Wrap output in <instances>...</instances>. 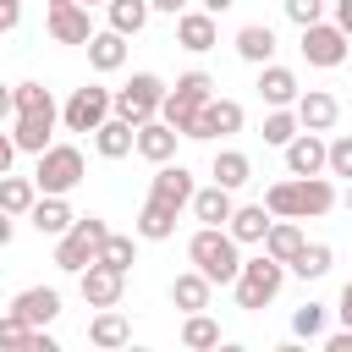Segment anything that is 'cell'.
Here are the masks:
<instances>
[{
  "instance_id": "cell-1",
  "label": "cell",
  "mask_w": 352,
  "mask_h": 352,
  "mask_svg": "<svg viewBox=\"0 0 352 352\" xmlns=\"http://www.w3.org/2000/svg\"><path fill=\"white\" fill-rule=\"evenodd\" d=\"M264 209L275 220H314V214L336 209V187H330V176H292L264 192Z\"/></svg>"
},
{
  "instance_id": "cell-2",
  "label": "cell",
  "mask_w": 352,
  "mask_h": 352,
  "mask_svg": "<svg viewBox=\"0 0 352 352\" xmlns=\"http://www.w3.org/2000/svg\"><path fill=\"white\" fill-rule=\"evenodd\" d=\"M242 242L226 231V226H198L192 236H187V258L214 280V286H231L236 280V270H242V253H236Z\"/></svg>"
},
{
  "instance_id": "cell-3",
  "label": "cell",
  "mask_w": 352,
  "mask_h": 352,
  "mask_svg": "<svg viewBox=\"0 0 352 352\" xmlns=\"http://www.w3.org/2000/svg\"><path fill=\"white\" fill-rule=\"evenodd\" d=\"M280 286H286V264H280V258H270V253L242 258V270H236V280H231L236 308H248V314H258L264 302H275V297H280Z\"/></svg>"
},
{
  "instance_id": "cell-4",
  "label": "cell",
  "mask_w": 352,
  "mask_h": 352,
  "mask_svg": "<svg viewBox=\"0 0 352 352\" xmlns=\"http://www.w3.org/2000/svg\"><path fill=\"white\" fill-rule=\"evenodd\" d=\"M104 236H110V226H104L99 214H77V220H72V231H66V236H55V264H60L66 275H82V270L99 258Z\"/></svg>"
},
{
  "instance_id": "cell-5",
  "label": "cell",
  "mask_w": 352,
  "mask_h": 352,
  "mask_svg": "<svg viewBox=\"0 0 352 352\" xmlns=\"http://www.w3.org/2000/svg\"><path fill=\"white\" fill-rule=\"evenodd\" d=\"M82 176H88V165H82V148L77 143H50L44 154H38V170H33V182H38V192H72V187H82Z\"/></svg>"
},
{
  "instance_id": "cell-6",
  "label": "cell",
  "mask_w": 352,
  "mask_h": 352,
  "mask_svg": "<svg viewBox=\"0 0 352 352\" xmlns=\"http://www.w3.org/2000/svg\"><path fill=\"white\" fill-rule=\"evenodd\" d=\"M104 116H116V94H110V88H99V82L72 88V99L60 104V126H66V132H94Z\"/></svg>"
},
{
  "instance_id": "cell-7",
  "label": "cell",
  "mask_w": 352,
  "mask_h": 352,
  "mask_svg": "<svg viewBox=\"0 0 352 352\" xmlns=\"http://www.w3.org/2000/svg\"><path fill=\"white\" fill-rule=\"evenodd\" d=\"M160 104H165V82L154 72H132V82L116 88V116H126L132 126H143L148 116H160Z\"/></svg>"
},
{
  "instance_id": "cell-8",
  "label": "cell",
  "mask_w": 352,
  "mask_h": 352,
  "mask_svg": "<svg viewBox=\"0 0 352 352\" xmlns=\"http://www.w3.org/2000/svg\"><path fill=\"white\" fill-rule=\"evenodd\" d=\"M297 50H302V60H308V66H324V72H330V66H341V60L352 55V38H346L336 22H308Z\"/></svg>"
},
{
  "instance_id": "cell-9",
  "label": "cell",
  "mask_w": 352,
  "mask_h": 352,
  "mask_svg": "<svg viewBox=\"0 0 352 352\" xmlns=\"http://www.w3.org/2000/svg\"><path fill=\"white\" fill-rule=\"evenodd\" d=\"M330 170V143H324V132H297L292 143H286V176H324Z\"/></svg>"
},
{
  "instance_id": "cell-10",
  "label": "cell",
  "mask_w": 352,
  "mask_h": 352,
  "mask_svg": "<svg viewBox=\"0 0 352 352\" xmlns=\"http://www.w3.org/2000/svg\"><path fill=\"white\" fill-rule=\"evenodd\" d=\"M44 28H50L55 44H88V38H94V16H88L82 0H60V6H50Z\"/></svg>"
},
{
  "instance_id": "cell-11",
  "label": "cell",
  "mask_w": 352,
  "mask_h": 352,
  "mask_svg": "<svg viewBox=\"0 0 352 352\" xmlns=\"http://www.w3.org/2000/svg\"><path fill=\"white\" fill-rule=\"evenodd\" d=\"M77 292H82V302H88V308H116V302H121V292H126V275L94 258V264L77 275Z\"/></svg>"
},
{
  "instance_id": "cell-12",
  "label": "cell",
  "mask_w": 352,
  "mask_h": 352,
  "mask_svg": "<svg viewBox=\"0 0 352 352\" xmlns=\"http://www.w3.org/2000/svg\"><path fill=\"white\" fill-rule=\"evenodd\" d=\"M242 121H248L242 104L214 94V99H204V110H198V132H192V138H198V143H209V138H231V132H242Z\"/></svg>"
},
{
  "instance_id": "cell-13",
  "label": "cell",
  "mask_w": 352,
  "mask_h": 352,
  "mask_svg": "<svg viewBox=\"0 0 352 352\" xmlns=\"http://www.w3.org/2000/svg\"><path fill=\"white\" fill-rule=\"evenodd\" d=\"M192 192H198V182H192V170L187 165H154V182H148V198H160V204H170V209H187L192 204Z\"/></svg>"
},
{
  "instance_id": "cell-14",
  "label": "cell",
  "mask_w": 352,
  "mask_h": 352,
  "mask_svg": "<svg viewBox=\"0 0 352 352\" xmlns=\"http://www.w3.org/2000/svg\"><path fill=\"white\" fill-rule=\"evenodd\" d=\"M55 121H60V110H33V116H16V121H11L16 148H22V154H44V148L55 143Z\"/></svg>"
},
{
  "instance_id": "cell-15",
  "label": "cell",
  "mask_w": 352,
  "mask_h": 352,
  "mask_svg": "<svg viewBox=\"0 0 352 352\" xmlns=\"http://www.w3.org/2000/svg\"><path fill=\"white\" fill-rule=\"evenodd\" d=\"M94 148H99L104 160H126V154H138V126H132L126 116H104V121L94 126Z\"/></svg>"
},
{
  "instance_id": "cell-16",
  "label": "cell",
  "mask_w": 352,
  "mask_h": 352,
  "mask_svg": "<svg viewBox=\"0 0 352 352\" xmlns=\"http://www.w3.org/2000/svg\"><path fill=\"white\" fill-rule=\"evenodd\" d=\"M176 44H182V50H192V55L214 50V44H220L214 11H182V16H176Z\"/></svg>"
},
{
  "instance_id": "cell-17",
  "label": "cell",
  "mask_w": 352,
  "mask_h": 352,
  "mask_svg": "<svg viewBox=\"0 0 352 352\" xmlns=\"http://www.w3.org/2000/svg\"><path fill=\"white\" fill-rule=\"evenodd\" d=\"M297 94H302V82H297V72L292 66H258V99L270 104V110H280V104H297Z\"/></svg>"
},
{
  "instance_id": "cell-18",
  "label": "cell",
  "mask_w": 352,
  "mask_h": 352,
  "mask_svg": "<svg viewBox=\"0 0 352 352\" xmlns=\"http://www.w3.org/2000/svg\"><path fill=\"white\" fill-rule=\"evenodd\" d=\"M292 110H297V121H302L308 132H330V126H336V116H341L336 94H324V88H302Z\"/></svg>"
},
{
  "instance_id": "cell-19",
  "label": "cell",
  "mask_w": 352,
  "mask_h": 352,
  "mask_svg": "<svg viewBox=\"0 0 352 352\" xmlns=\"http://www.w3.org/2000/svg\"><path fill=\"white\" fill-rule=\"evenodd\" d=\"M176 126L170 121H160V116H148L143 126H138V154L148 160V165H165V160H176Z\"/></svg>"
},
{
  "instance_id": "cell-20",
  "label": "cell",
  "mask_w": 352,
  "mask_h": 352,
  "mask_svg": "<svg viewBox=\"0 0 352 352\" xmlns=\"http://www.w3.org/2000/svg\"><path fill=\"white\" fill-rule=\"evenodd\" d=\"M28 220H33V231H38V236H66L77 214H72V204H66L60 192H44V198L28 209Z\"/></svg>"
},
{
  "instance_id": "cell-21",
  "label": "cell",
  "mask_w": 352,
  "mask_h": 352,
  "mask_svg": "<svg viewBox=\"0 0 352 352\" xmlns=\"http://www.w3.org/2000/svg\"><path fill=\"white\" fill-rule=\"evenodd\" d=\"M209 297H214V280L192 264V270H182L176 280H170V302L182 308V314H198V308H209Z\"/></svg>"
},
{
  "instance_id": "cell-22",
  "label": "cell",
  "mask_w": 352,
  "mask_h": 352,
  "mask_svg": "<svg viewBox=\"0 0 352 352\" xmlns=\"http://www.w3.org/2000/svg\"><path fill=\"white\" fill-rule=\"evenodd\" d=\"M82 50H88V66L94 72H121L126 66V33H116V28H104V33L94 28V38Z\"/></svg>"
},
{
  "instance_id": "cell-23",
  "label": "cell",
  "mask_w": 352,
  "mask_h": 352,
  "mask_svg": "<svg viewBox=\"0 0 352 352\" xmlns=\"http://www.w3.org/2000/svg\"><path fill=\"white\" fill-rule=\"evenodd\" d=\"M187 209H192V220H198V226H226L236 204H231V187L209 182V187H198V192H192V204H187Z\"/></svg>"
},
{
  "instance_id": "cell-24",
  "label": "cell",
  "mask_w": 352,
  "mask_h": 352,
  "mask_svg": "<svg viewBox=\"0 0 352 352\" xmlns=\"http://www.w3.org/2000/svg\"><path fill=\"white\" fill-rule=\"evenodd\" d=\"M270 209L264 204H242V209H231V220H226V231L242 242V248H264V231H270Z\"/></svg>"
},
{
  "instance_id": "cell-25",
  "label": "cell",
  "mask_w": 352,
  "mask_h": 352,
  "mask_svg": "<svg viewBox=\"0 0 352 352\" xmlns=\"http://www.w3.org/2000/svg\"><path fill=\"white\" fill-rule=\"evenodd\" d=\"M11 308H16L28 324H55V314H60V292H55V286H28V292L11 297Z\"/></svg>"
},
{
  "instance_id": "cell-26",
  "label": "cell",
  "mask_w": 352,
  "mask_h": 352,
  "mask_svg": "<svg viewBox=\"0 0 352 352\" xmlns=\"http://www.w3.org/2000/svg\"><path fill=\"white\" fill-rule=\"evenodd\" d=\"M88 341H94V346H104V352H110V346H126V341H132L126 314H121V308H99V314L88 319Z\"/></svg>"
},
{
  "instance_id": "cell-27",
  "label": "cell",
  "mask_w": 352,
  "mask_h": 352,
  "mask_svg": "<svg viewBox=\"0 0 352 352\" xmlns=\"http://www.w3.org/2000/svg\"><path fill=\"white\" fill-rule=\"evenodd\" d=\"M236 55H242L248 66H270V60H275V33H270L264 22L236 28Z\"/></svg>"
},
{
  "instance_id": "cell-28",
  "label": "cell",
  "mask_w": 352,
  "mask_h": 352,
  "mask_svg": "<svg viewBox=\"0 0 352 352\" xmlns=\"http://www.w3.org/2000/svg\"><path fill=\"white\" fill-rule=\"evenodd\" d=\"M176 214H182V209L148 198V204L138 209V236H143V242H165V236H176Z\"/></svg>"
},
{
  "instance_id": "cell-29",
  "label": "cell",
  "mask_w": 352,
  "mask_h": 352,
  "mask_svg": "<svg viewBox=\"0 0 352 352\" xmlns=\"http://www.w3.org/2000/svg\"><path fill=\"white\" fill-rule=\"evenodd\" d=\"M302 242H308V236H302L297 220H270V231H264V253L280 258V264H292V258L302 253Z\"/></svg>"
},
{
  "instance_id": "cell-30",
  "label": "cell",
  "mask_w": 352,
  "mask_h": 352,
  "mask_svg": "<svg viewBox=\"0 0 352 352\" xmlns=\"http://www.w3.org/2000/svg\"><path fill=\"white\" fill-rule=\"evenodd\" d=\"M209 176H214L220 187H231V192H236V187H248V176H253V160H248L242 148H220V154H214V165H209Z\"/></svg>"
},
{
  "instance_id": "cell-31",
  "label": "cell",
  "mask_w": 352,
  "mask_h": 352,
  "mask_svg": "<svg viewBox=\"0 0 352 352\" xmlns=\"http://www.w3.org/2000/svg\"><path fill=\"white\" fill-rule=\"evenodd\" d=\"M33 204H38V182L6 170V176H0V209H6V214H28Z\"/></svg>"
},
{
  "instance_id": "cell-32",
  "label": "cell",
  "mask_w": 352,
  "mask_h": 352,
  "mask_svg": "<svg viewBox=\"0 0 352 352\" xmlns=\"http://www.w3.org/2000/svg\"><path fill=\"white\" fill-rule=\"evenodd\" d=\"M330 264H336L330 242H302V253H297L286 270H292V275H302V280H324V275H330Z\"/></svg>"
},
{
  "instance_id": "cell-33",
  "label": "cell",
  "mask_w": 352,
  "mask_h": 352,
  "mask_svg": "<svg viewBox=\"0 0 352 352\" xmlns=\"http://www.w3.org/2000/svg\"><path fill=\"white\" fill-rule=\"evenodd\" d=\"M104 11H110V28H116V33H126V38H132V33H143V28H148V16H154V6H148V0H110Z\"/></svg>"
},
{
  "instance_id": "cell-34",
  "label": "cell",
  "mask_w": 352,
  "mask_h": 352,
  "mask_svg": "<svg viewBox=\"0 0 352 352\" xmlns=\"http://www.w3.org/2000/svg\"><path fill=\"white\" fill-rule=\"evenodd\" d=\"M297 132H302V121H297V110H292V104H280V110H270V116H264V143H270V148H286Z\"/></svg>"
},
{
  "instance_id": "cell-35",
  "label": "cell",
  "mask_w": 352,
  "mask_h": 352,
  "mask_svg": "<svg viewBox=\"0 0 352 352\" xmlns=\"http://www.w3.org/2000/svg\"><path fill=\"white\" fill-rule=\"evenodd\" d=\"M182 346H192V352H204V346H220V324L198 308V314H187V324H182Z\"/></svg>"
},
{
  "instance_id": "cell-36",
  "label": "cell",
  "mask_w": 352,
  "mask_h": 352,
  "mask_svg": "<svg viewBox=\"0 0 352 352\" xmlns=\"http://www.w3.org/2000/svg\"><path fill=\"white\" fill-rule=\"evenodd\" d=\"M99 264H110V270H121V275H126V270L138 264V242L110 231V236H104V248H99Z\"/></svg>"
},
{
  "instance_id": "cell-37",
  "label": "cell",
  "mask_w": 352,
  "mask_h": 352,
  "mask_svg": "<svg viewBox=\"0 0 352 352\" xmlns=\"http://www.w3.org/2000/svg\"><path fill=\"white\" fill-rule=\"evenodd\" d=\"M11 99H16V116H33V110H55V94H50L44 82H16V88H11Z\"/></svg>"
},
{
  "instance_id": "cell-38",
  "label": "cell",
  "mask_w": 352,
  "mask_h": 352,
  "mask_svg": "<svg viewBox=\"0 0 352 352\" xmlns=\"http://www.w3.org/2000/svg\"><path fill=\"white\" fill-rule=\"evenodd\" d=\"M38 324H28L16 308H6L0 314V346H11V352H28V336H33Z\"/></svg>"
},
{
  "instance_id": "cell-39",
  "label": "cell",
  "mask_w": 352,
  "mask_h": 352,
  "mask_svg": "<svg viewBox=\"0 0 352 352\" xmlns=\"http://www.w3.org/2000/svg\"><path fill=\"white\" fill-rule=\"evenodd\" d=\"M292 336H324V302H302L297 314H292Z\"/></svg>"
},
{
  "instance_id": "cell-40",
  "label": "cell",
  "mask_w": 352,
  "mask_h": 352,
  "mask_svg": "<svg viewBox=\"0 0 352 352\" xmlns=\"http://www.w3.org/2000/svg\"><path fill=\"white\" fill-rule=\"evenodd\" d=\"M286 16H292L297 28H308V22H324V0H286Z\"/></svg>"
},
{
  "instance_id": "cell-41",
  "label": "cell",
  "mask_w": 352,
  "mask_h": 352,
  "mask_svg": "<svg viewBox=\"0 0 352 352\" xmlns=\"http://www.w3.org/2000/svg\"><path fill=\"white\" fill-rule=\"evenodd\" d=\"M330 176L352 182V138H330Z\"/></svg>"
},
{
  "instance_id": "cell-42",
  "label": "cell",
  "mask_w": 352,
  "mask_h": 352,
  "mask_svg": "<svg viewBox=\"0 0 352 352\" xmlns=\"http://www.w3.org/2000/svg\"><path fill=\"white\" fill-rule=\"evenodd\" d=\"M22 22V0H0V33H11Z\"/></svg>"
},
{
  "instance_id": "cell-43",
  "label": "cell",
  "mask_w": 352,
  "mask_h": 352,
  "mask_svg": "<svg viewBox=\"0 0 352 352\" xmlns=\"http://www.w3.org/2000/svg\"><path fill=\"white\" fill-rule=\"evenodd\" d=\"M16 154H22V148H16V138H11V132H0V176L11 170V160H16Z\"/></svg>"
},
{
  "instance_id": "cell-44",
  "label": "cell",
  "mask_w": 352,
  "mask_h": 352,
  "mask_svg": "<svg viewBox=\"0 0 352 352\" xmlns=\"http://www.w3.org/2000/svg\"><path fill=\"white\" fill-rule=\"evenodd\" d=\"M324 352H352V330H336V336H324Z\"/></svg>"
},
{
  "instance_id": "cell-45",
  "label": "cell",
  "mask_w": 352,
  "mask_h": 352,
  "mask_svg": "<svg viewBox=\"0 0 352 352\" xmlns=\"http://www.w3.org/2000/svg\"><path fill=\"white\" fill-rule=\"evenodd\" d=\"M336 28L352 38V0H336Z\"/></svg>"
},
{
  "instance_id": "cell-46",
  "label": "cell",
  "mask_w": 352,
  "mask_h": 352,
  "mask_svg": "<svg viewBox=\"0 0 352 352\" xmlns=\"http://www.w3.org/2000/svg\"><path fill=\"white\" fill-rule=\"evenodd\" d=\"M336 314H341V324H346V330H352V280H346V286H341V302H336Z\"/></svg>"
},
{
  "instance_id": "cell-47",
  "label": "cell",
  "mask_w": 352,
  "mask_h": 352,
  "mask_svg": "<svg viewBox=\"0 0 352 352\" xmlns=\"http://www.w3.org/2000/svg\"><path fill=\"white\" fill-rule=\"evenodd\" d=\"M11 236H16V214L0 209V248H11Z\"/></svg>"
},
{
  "instance_id": "cell-48",
  "label": "cell",
  "mask_w": 352,
  "mask_h": 352,
  "mask_svg": "<svg viewBox=\"0 0 352 352\" xmlns=\"http://www.w3.org/2000/svg\"><path fill=\"white\" fill-rule=\"evenodd\" d=\"M148 6H154V11H165V16H182V11H187V0H148Z\"/></svg>"
},
{
  "instance_id": "cell-49",
  "label": "cell",
  "mask_w": 352,
  "mask_h": 352,
  "mask_svg": "<svg viewBox=\"0 0 352 352\" xmlns=\"http://www.w3.org/2000/svg\"><path fill=\"white\" fill-rule=\"evenodd\" d=\"M6 116H16V99H11V88L0 82V121H6Z\"/></svg>"
},
{
  "instance_id": "cell-50",
  "label": "cell",
  "mask_w": 352,
  "mask_h": 352,
  "mask_svg": "<svg viewBox=\"0 0 352 352\" xmlns=\"http://www.w3.org/2000/svg\"><path fill=\"white\" fill-rule=\"evenodd\" d=\"M198 6H204V11H214V16H220V11H231V6H236V0H198Z\"/></svg>"
},
{
  "instance_id": "cell-51",
  "label": "cell",
  "mask_w": 352,
  "mask_h": 352,
  "mask_svg": "<svg viewBox=\"0 0 352 352\" xmlns=\"http://www.w3.org/2000/svg\"><path fill=\"white\" fill-rule=\"evenodd\" d=\"M82 6H88V11H94V6H110V0H82Z\"/></svg>"
},
{
  "instance_id": "cell-52",
  "label": "cell",
  "mask_w": 352,
  "mask_h": 352,
  "mask_svg": "<svg viewBox=\"0 0 352 352\" xmlns=\"http://www.w3.org/2000/svg\"><path fill=\"white\" fill-rule=\"evenodd\" d=\"M346 209H352V187H346Z\"/></svg>"
},
{
  "instance_id": "cell-53",
  "label": "cell",
  "mask_w": 352,
  "mask_h": 352,
  "mask_svg": "<svg viewBox=\"0 0 352 352\" xmlns=\"http://www.w3.org/2000/svg\"><path fill=\"white\" fill-rule=\"evenodd\" d=\"M50 6H60V0H50Z\"/></svg>"
}]
</instances>
